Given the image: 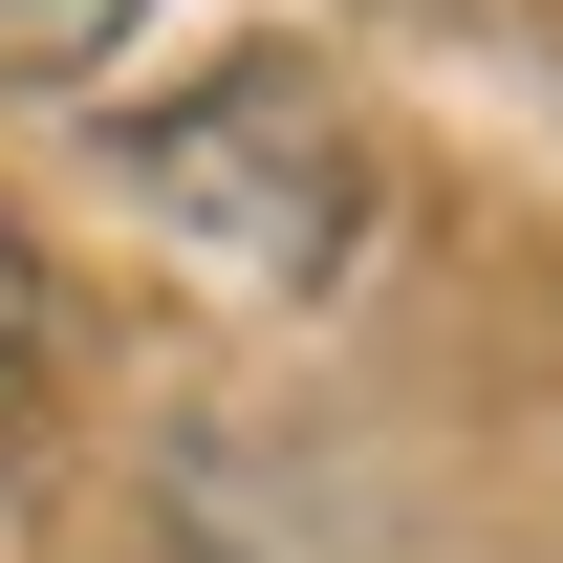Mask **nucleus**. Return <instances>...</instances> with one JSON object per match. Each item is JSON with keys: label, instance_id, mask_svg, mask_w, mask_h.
<instances>
[{"label": "nucleus", "instance_id": "obj_1", "mask_svg": "<svg viewBox=\"0 0 563 563\" xmlns=\"http://www.w3.org/2000/svg\"><path fill=\"white\" fill-rule=\"evenodd\" d=\"M131 22H152V0H0V87H87Z\"/></svg>", "mask_w": 563, "mask_h": 563}, {"label": "nucleus", "instance_id": "obj_2", "mask_svg": "<svg viewBox=\"0 0 563 563\" xmlns=\"http://www.w3.org/2000/svg\"><path fill=\"white\" fill-rule=\"evenodd\" d=\"M44 325H66V303H44V239H22V217H0V390H22V368H44Z\"/></svg>", "mask_w": 563, "mask_h": 563}]
</instances>
